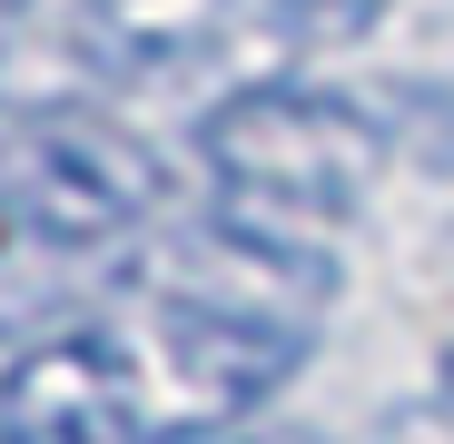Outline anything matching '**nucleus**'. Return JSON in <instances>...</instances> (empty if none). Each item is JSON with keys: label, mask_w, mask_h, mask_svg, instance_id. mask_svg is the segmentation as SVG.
I'll use <instances>...</instances> for the list:
<instances>
[{"label": "nucleus", "mask_w": 454, "mask_h": 444, "mask_svg": "<svg viewBox=\"0 0 454 444\" xmlns=\"http://www.w3.org/2000/svg\"><path fill=\"white\" fill-rule=\"evenodd\" d=\"M386 119L346 90H307V80H257L238 99H217L198 119V159L217 178V238H238L296 277L336 286L326 228L386 178Z\"/></svg>", "instance_id": "obj_1"}, {"label": "nucleus", "mask_w": 454, "mask_h": 444, "mask_svg": "<svg viewBox=\"0 0 454 444\" xmlns=\"http://www.w3.org/2000/svg\"><path fill=\"white\" fill-rule=\"evenodd\" d=\"M0 207H11L20 228L59 238V247L109 257L138 217L159 207V159H148L129 129L90 119V109H50V119H30L0 148Z\"/></svg>", "instance_id": "obj_2"}, {"label": "nucleus", "mask_w": 454, "mask_h": 444, "mask_svg": "<svg viewBox=\"0 0 454 444\" xmlns=\"http://www.w3.org/2000/svg\"><path fill=\"white\" fill-rule=\"evenodd\" d=\"M0 434L11 444H148L119 326H59L0 365Z\"/></svg>", "instance_id": "obj_3"}, {"label": "nucleus", "mask_w": 454, "mask_h": 444, "mask_svg": "<svg viewBox=\"0 0 454 444\" xmlns=\"http://www.w3.org/2000/svg\"><path fill=\"white\" fill-rule=\"evenodd\" d=\"M296 0H80L69 11V59L99 80H178L238 30H286Z\"/></svg>", "instance_id": "obj_4"}, {"label": "nucleus", "mask_w": 454, "mask_h": 444, "mask_svg": "<svg viewBox=\"0 0 454 444\" xmlns=\"http://www.w3.org/2000/svg\"><path fill=\"white\" fill-rule=\"evenodd\" d=\"M99 286H109V257L59 247V238L20 228V217L0 207V336H40L59 316H80Z\"/></svg>", "instance_id": "obj_5"}, {"label": "nucleus", "mask_w": 454, "mask_h": 444, "mask_svg": "<svg viewBox=\"0 0 454 444\" xmlns=\"http://www.w3.org/2000/svg\"><path fill=\"white\" fill-rule=\"evenodd\" d=\"M227 444H326V434H307V425H247V434H227Z\"/></svg>", "instance_id": "obj_6"}, {"label": "nucleus", "mask_w": 454, "mask_h": 444, "mask_svg": "<svg viewBox=\"0 0 454 444\" xmlns=\"http://www.w3.org/2000/svg\"><path fill=\"white\" fill-rule=\"evenodd\" d=\"M434 395H444V415H454V346H444V365H434Z\"/></svg>", "instance_id": "obj_7"}, {"label": "nucleus", "mask_w": 454, "mask_h": 444, "mask_svg": "<svg viewBox=\"0 0 454 444\" xmlns=\"http://www.w3.org/2000/svg\"><path fill=\"white\" fill-rule=\"evenodd\" d=\"M0 444H11V434H0Z\"/></svg>", "instance_id": "obj_8"}]
</instances>
